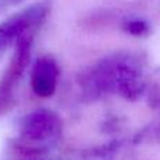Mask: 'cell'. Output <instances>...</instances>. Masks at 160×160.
<instances>
[{
    "instance_id": "obj_1",
    "label": "cell",
    "mask_w": 160,
    "mask_h": 160,
    "mask_svg": "<svg viewBox=\"0 0 160 160\" xmlns=\"http://www.w3.org/2000/svg\"><path fill=\"white\" fill-rule=\"evenodd\" d=\"M91 83L97 91H117L127 98H135L142 93V83L139 73L132 63L122 59H110L94 68V70L84 78Z\"/></svg>"
},
{
    "instance_id": "obj_2",
    "label": "cell",
    "mask_w": 160,
    "mask_h": 160,
    "mask_svg": "<svg viewBox=\"0 0 160 160\" xmlns=\"http://www.w3.org/2000/svg\"><path fill=\"white\" fill-rule=\"evenodd\" d=\"M30 48H31V37L28 34L21 35L17 39L16 52L13 55L7 70L4 72L2 82H0V111L6 110L13 100V93L16 84L22 76L25 68L30 61Z\"/></svg>"
},
{
    "instance_id": "obj_3",
    "label": "cell",
    "mask_w": 160,
    "mask_h": 160,
    "mask_svg": "<svg viewBox=\"0 0 160 160\" xmlns=\"http://www.w3.org/2000/svg\"><path fill=\"white\" fill-rule=\"evenodd\" d=\"M62 125L59 118L48 110H37L28 114L21 122L20 132L25 141L47 143L59 136Z\"/></svg>"
},
{
    "instance_id": "obj_4",
    "label": "cell",
    "mask_w": 160,
    "mask_h": 160,
    "mask_svg": "<svg viewBox=\"0 0 160 160\" xmlns=\"http://www.w3.org/2000/svg\"><path fill=\"white\" fill-rule=\"evenodd\" d=\"M45 10L41 6H35L17 16L11 17L6 22L0 25V58L13 39H18L21 35L28 32L30 28H32L37 22L44 18Z\"/></svg>"
},
{
    "instance_id": "obj_5",
    "label": "cell",
    "mask_w": 160,
    "mask_h": 160,
    "mask_svg": "<svg viewBox=\"0 0 160 160\" xmlns=\"http://www.w3.org/2000/svg\"><path fill=\"white\" fill-rule=\"evenodd\" d=\"M59 69L52 58H39L35 62L31 75V87L38 97L47 98L51 97L56 90Z\"/></svg>"
},
{
    "instance_id": "obj_6",
    "label": "cell",
    "mask_w": 160,
    "mask_h": 160,
    "mask_svg": "<svg viewBox=\"0 0 160 160\" xmlns=\"http://www.w3.org/2000/svg\"><path fill=\"white\" fill-rule=\"evenodd\" d=\"M125 30L127 32L132 34V35H143V34L148 32L149 27L148 24L143 21V20H131V21L125 22Z\"/></svg>"
}]
</instances>
